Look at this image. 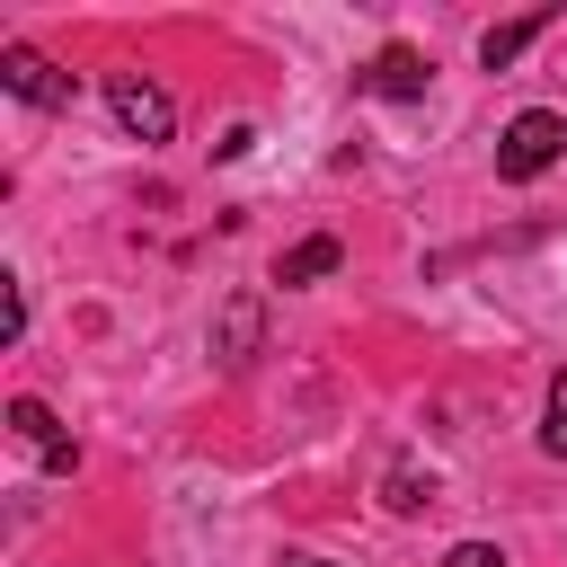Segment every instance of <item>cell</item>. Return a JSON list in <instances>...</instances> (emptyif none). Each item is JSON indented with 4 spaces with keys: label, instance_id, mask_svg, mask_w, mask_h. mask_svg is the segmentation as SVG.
Returning a JSON list of instances; mask_svg holds the SVG:
<instances>
[{
    "label": "cell",
    "instance_id": "6da1fadb",
    "mask_svg": "<svg viewBox=\"0 0 567 567\" xmlns=\"http://www.w3.org/2000/svg\"><path fill=\"white\" fill-rule=\"evenodd\" d=\"M567 151V115H549V106H523L505 133H496V177L505 186H532L549 159Z\"/></svg>",
    "mask_w": 567,
    "mask_h": 567
},
{
    "label": "cell",
    "instance_id": "7a4b0ae2",
    "mask_svg": "<svg viewBox=\"0 0 567 567\" xmlns=\"http://www.w3.org/2000/svg\"><path fill=\"white\" fill-rule=\"evenodd\" d=\"M106 106H115V124H124L133 142H168V133H177L168 89H159V80H142V71H106Z\"/></svg>",
    "mask_w": 567,
    "mask_h": 567
},
{
    "label": "cell",
    "instance_id": "3957f363",
    "mask_svg": "<svg viewBox=\"0 0 567 567\" xmlns=\"http://www.w3.org/2000/svg\"><path fill=\"white\" fill-rule=\"evenodd\" d=\"M0 89H9V97H27V106H44V115H62V106H71V71H53L35 44H0Z\"/></svg>",
    "mask_w": 567,
    "mask_h": 567
},
{
    "label": "cell",
    "instance_id": "277c9868",
    "mask_svg": "<svg viewBox=\"0 0 567 567\" xmlns=\"http://www.w3.org/2000/svg\"><path fill=\"white\" fill-rule=\"evenodd\" d=\"M9 434H18L53 478H71V461H80V452H71V434L53 425V408H44V399H9Z\"/></svg>",
    "mask_w": 567,
    "mask_h": 567
},
{
    "label": "cell",
    "instance_id": "5b68a950",
    "mask_svg": "<svg viewBox=\"0 0 567 567\" xmlns=\"http://www.w3.org/2000/svg\"><path fill=\"white\" fill-rule=\"evenodd\" d=\"M425 80H434V62H425L416 44H381V53L363 62V89H372V97H425Z\"/></svg>",
    "mask_w": 567,
    "mask_h": 567
},
{
    "label": "cell",
    "instance_id": "8992f818",
    "mask_svg": "<svg viewBox=\"0 0 567 567\" xmlns=\"http://www.w3.org/2000/svg\"><path fill=\"white\" fill-rule=\"evenodd\" d=\"M257 337H266V301H257V292H230V301H221V319H213V354L239 372V363L257 354Z\"/></svg>",
    "mask_w": 567,
    "mask_h": 567
},
{
    "label": "cell",
    "instance_id": "52a82bcc",
    "mask_svg": "<svg viewBox=\"0 0 567 567\" xmlns=\"http://www.w3.org/2000/svg\"><path fill=\"white\" fill-rule=\"evenodd\" d=\"M346 266V248L319 230V239H301V248H284V266H275V284H319V275H337Z\"/></svg>",
    "mask_w": 567,
    "mask_h": 567
},
{
    "label": "cell",
    "instance_id": "ba28073f",
    "mask_svg": "<svg viewBox=\"0 0 567 567\" xmlns=\"http://www.w3.org/2000/svg\"><path fill=\"white\" fill-rule=\"evenodd\" d=\"M532 35H549V18H505V27H487V35H478V62H487V71H505Z\"/></svg>",
    "mask_w": 567,
    "mask_h": 567
},
{
    "label": "cell",
    "instance_id": "9c48e42d",
    "mask_svg": "<svg viewBox=\"0 0 567 567\" xmlns=\"http://www.w3.org/2000/svg\"><path fill=\"white\" fill-rule=\"evenodd\" d=\"M540 443H549V452H567V372L549 381V425H540Z\"/></svg>",
    "mask_w": 567,
    "mask_h": 567
},
{
    "label": "cell",
    "instance_id": "30bf717a",
    "mask_svg": "<svg viewBox=\"0 0 567 567\" xmlns=\"http://www.w3.org/2000/svg\"><path fill=\"white\" fill-rule=\"evenodd\" d=\"M452 567H505V549H496V540H461V549H452Z\"/></svg>",
    "mask_w": 567,
    "mask_h": 567
},
{
    "label": "cell",
    "instance_id": "8fae6325",
    "mask_svg": "<svg viewBox=\"0 0 567 567\" xmlns=\"http://www.w3.org/2000/svg\"><path fill=\"white\" fill-rule=\"evenodd\" d=\"M292 567H328V558H292Z\"/></svg>",
    "mask_w": 567,
    "mask_h": 567
}]
</instances>
